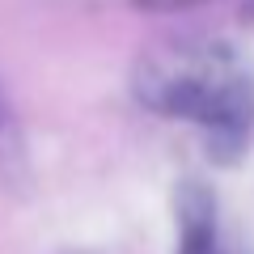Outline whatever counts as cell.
Here are the masks:
<instances>
[{
  "instance_id": "7a4b0ae2",
  "label": "cell",
  "mask_w": 254,
  "mask_h": 254,
  "mask_svg": "<svg viewBox=\"0 0 254 254\" xmlns=\"http://www.w3.org/2000/svg\"><path fill=\"white\" fill-rule=\"evenodd\" d=\"M182 254H225L216 242L212 199L199 187H187V195H182Z\"/></svg>"
},
{
  "instance_id": "3957f363",
  "label": "cell",
  "mask_w": 254,
  "mask_h": 254,
  "mask_svg": "<svg viewBox=\"0 0 254 254\" xmlns=\"http://www.w3.org/2000/svg\"><path fill=\"white\" fill-rule=\"evenodd\" d=\"M0 174L4 178H21V136L13 123V110L0 93Z\"/></svg>"
},
{
  "instance_id": "6da1fadb",
  "label": "cell",
  "mask_w": 254,
  "mask_h": 254,
  "mask_svg": "<svg viewBox=\"0 0 254 254\" xmlns=\"http://www.w3.org/2000/svg\"><path fill=\"white\" fill-rule=\"evenodd\" d=\"M140 98L161 115L199 123L220 157L246 144L254 123V81L225 43H170L140 64Z\"/></svg>"
}]
</instances>
